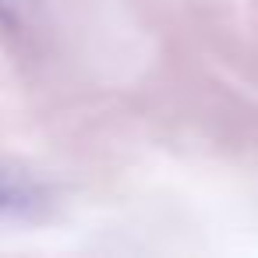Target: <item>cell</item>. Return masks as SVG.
<instances>
[{
	"label": "cell",
	"mask_w": 258,
	"mask_h": 258,
	"mask_svg": "<svg viewBox=\"0 0 258 258\" xmlns=\"http://www.w3.org/2000/svg\"><path fill=\"white\" fill-rule=\"evenodd\" d=\"M50 205V195L22 177V173H4L0 170V223H29L39 219Z\"/></svg>",
	"instance_id": "obj_1"
},
{
	"label": "cell",
	"mask_w": 258,
	"mask_h": 258,
	"mask_svg": "<svg viewBox=\"0 0 258 258\" xmlns=\"http://www.w3.org/2000/svg\"><path fill=\"white\" fill-rule=\"evenodd\" d=\"M32 4L36 0H0V22L8 29H22L32 15Z\"/></svg>",
	"instance_id": "obj_2"
}]
</instances>
